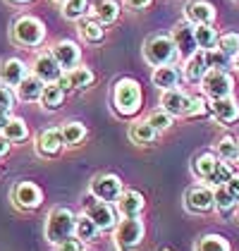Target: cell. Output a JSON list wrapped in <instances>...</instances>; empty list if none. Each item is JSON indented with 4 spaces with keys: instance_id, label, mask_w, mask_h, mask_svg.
Returning <instances> with one entry per match:
<instances>
[{
    "instance_id": "1",
    "label": "cell",
    "mask_w": 239,
    "mask_h": 251,
    "mask_svg": "<svg viewBox=\"0 0 239 251\" xmlns=\"http://www.w3.org/2000/svg\"><path fill=\"white\" fill-rule=\"evenodd\" d=\"M74 223H77V218L70 208H62V206L53 208L46 218V239L55 247L62 244L65 239L74 237Z\"/></svg>"
},
{
    "instance_id": "2",
    "label": "cell",
    "mask_w": 239,
    "mask_h": 251,
    "mask_svg": "<svg viewBox=\"0 0 239 251\" xmlns=\"http://www.w3.org/2000/svg\"><path fill=\"white\" fill-rule=\"evenodd\" d=\"M113 103H115V110L124 117L139 113V108H141L139 81H134V79H120L118 84H115V91H113Z\"/></svg>"
},
{
    "instance_id": "3",
    "label": "cell",
    "mask_w": 239,
    "mask_h": 251,
    "mask_svg": "<svg viewBox=\"0 0 239 251\" xmlns=\"http://www.w3.org/2000/svg\"><path fill=\"white\" fill-rule=\"evenodd\" d=\"M143 58L148 65L153 67H160V65H172L175 58H177V46L172 36H151V39L143 41Z\"/></svg>"
},
{
    "instance_id": "4",
    "label": "cell",
    "mask_w": 239,
    "mask_h": 251,
    "mask_svg": "<svg viewBox=\"0 0 239 251\" xmlns=\"http://www.w3.org/2000/svg\"><path fill=\"white\" fill-rule=\"evenodd\" d=\"M43 39H46V26H43V22L31 17V15H24L12 24V41L17 46L36 48L43 43Z\"/></svg>"
},
{
    "instance_id": "5",
    "label": "cell",
    "mask_w": 239,
    "mask_h": 251,
    "mask_svg": "<svg viewBox=\"0 0 239 251\" xmlns=\"http://www.w3.org/2000/svg\"><path fill=\"white\" fill-rule=\"evenodd\" d=\"M201 86H203V94L208 98H225L232 94V86H235V81L230 77V72H225V70H208L203 79H201Z\"/></svg>"
},
{
    "instance_id": "6",
    "label": "cell",
    "mask_w": 239,
    "mask_h": 251,
    "mask_svg": "<svg viewBox=\"0 0 239 251\" xmlns=\"http://www.w3.org/2000/svg\"><path fill=\"white\" fill-rule=\"evenodd\" d=\"M143 239V223L139 218H124L115 225V244L120 249H134Z\"/></svg>"
},
{
    "instance_id": "7",
    "label": "cell",
    "mask_w": 239,
    "mask_h": 251,
    "mask_svg": "<svg viewBox=\"0 0 239 251\" xmlns=\"http://www.w3.org/2000/svg\"><path fill=\"white\" fill-rule=\"evenodd\" d=\"M91 194L98 201H118V196L122 194V182L118 175H98L91 182Z\"/></svg>"
},
{
    "instance_id": "8",
    "label": "cell",
    "mask_w": 239,
    "mask_h": 251,
    "mask_svg": "<svg viewBox=\"0 0 239 251\" xmlns=\"http://www.w3.org/2000/svg\"><path fill=\"white\" fill-rule=\"evenodd\" d=\"M12 201H15V206L22 208V211H34V208L41 206L43 194H41V189L34 182H20V184L15 187V192H12Z\"/></svg>"
},
{
    "instance_id": "9",
    "label": "cell",
    "mask_w": 239,
    "mask_h": 251,
    "mask_svg": "<svg viewBox=\"0 0 239 251\" xmlns=\"http://www.w3.org/2000/svg\"><path fill=\"white\" fill-rule=\"evenodd\" d=\"M31 70H34V75H36L43 84H55V81H60L62 72H65V70L58 65V60L53 58L50 53H41V55H36Z\"/></svg>"
},
{
    "instance_id": "10",
    "label": "cell",
    "mask_w": 239,
    "mask_h": 251,
    "mask_svg": "<svg viewBox=\"0 0 239 251\" xmlns=\"http://www.w3.org/2000/svg\"><path fill=\"white\" fill-rule=\"evenodd\" d=\"M86 215L98 225L100 232L105 230H113L115 225H118V213L115 208L108 203V201H96V203H89L86 206Z\"/></svg>"
},
{
    "instance_id": "11",
    "label": "cell",
    "mask_w": 239,
    "mask_h": 251,
    "mask_svg": "<svg viewBox=\"0 0 239 251\" xmlns=\"http://www.w3.org/2000/svg\"><path fill=\"white\" fill-rule=\"evenodd\" d=\"M172 41H175V46H177V53L184 55V58H189L194 50H199L196 39H194V24L189 20L179 22L177 26L172 29Z\"/></svg>"
},
{
    "instance_id": "12",
    "label": "cell",
    "mask_w": 239,
    "mask_h": 251,
    "mask_svg": "<svg viewBox=\"0 0 239 251\" xmlns=\"http://www.w3.org/2000/svg\"><path fill=\"white\" fill-rule=\"evenodd\" d=\"M160 105H163V110L165 113H170V115H189V108H191V96H187V94H182L179 89H167V91H163V96H160Z\"/></svg>"
},
{
    "instance_id": "13",
    "label": "cell",
    "mask_w": 239,
    "mask_h": 251,
    "mask_svg": "<svg viewBox=\"0 0 239 251\" xmlns=\"http://www.w3.org/2000/svg\"><path fill=\"white\" fill-rule=\"evenodd\" d=\"M50 55L58 60V65L62 70H72V67L79 65L81 50L74 41H58V43L50 48Z\"/></svg>"
},
{
    "instance_id": "14",
    "label": "cell",
    "mask_w": 239,
    "mask_h": 251,
    "mask_svg": "<svg viewBox=\"0 0 239 251\" xmlns=\"http://www.w3.org/2000/svg\"><path fill=\"white\" fill-rule=\"evenodd\" d=\"M26 62L20 58H5L0 62V84L5 86H17L26 77Z\"/></svg>"
},
{
    "instance_id": "15",
    "label": "cell",
    "mask_w": 239,
    "mask_h": 251,
    "mask_svg": "<svg viewBox=\"0 0 239 251\" xmlns=\"http://www.w3.org/2000/svg\"><path fill=\"white\" fill-rule=\"evenodd\" d=\"M184 201H187V208L194 213H208L211 208H215V196H213V192L208 187L189 189L187 196H184Z\"/></svg>"
},
{
    "instance_id": "16",
    "label": "cell",
    "mask_w": 239,
    "mask_h": 251,
    "mask_svg": "<svg viewBox=\"0 0 239 251\" xmlns=\"http://www.w3.org/2000/svg\"><path fill=\"white\" fill-rule=\"evenodd\" d=\"M60 86L67 91V89H86V86H91L94 84V72L89 70V67H72V70H67L58 81Z\"/></svg>"
},
{
    "instance_id": "17",
    "label": "cell",
    "mask_w": 239,
    "mask_h": 251,
    "mask_svg": "<svg viewBox=\"0 0 239 251\" xmlns=\"http://www.w3.org/2000/svg\"><path fill=\"white\" fill-rule=\"evenodd\" d=\"M184 15H187V20L191 22V24H213V20H215V10L206 0H191V2H187Z\"/></svg>"
},
{
    "instance_id": "18",
    "label": "cell",
    "mask_w": 239,
    "mask_h": 251,
    "mask_svg": "<svg viewBox=\"0 0 239 251\" xmlns=\"http://www.w3.org/2000/svg\"><path fill=\"white\" fill-rule=\"evenodd\" d=\"M62 146H65V139H62V132H60V129H46V132H41L39 139H36V151H39L41 155H46V158L58 155Z\"/></svg>"
},
{
    "instance_id": "19",
    "label": "cell",
    "mask_w": 239,
    "mask_h": 251,
    "mask_svg": "<svg viewBox=\"0 0 239 251\" xmlns=\"http://www.w3.org/2000/svg\"><path fill=\"white\" fill-rule=\"evenodd\" d=\"M118 213L122 218H139V213L143 211V196L139 192H122L118 196Z\"/></svg>"
},
{
    "instance_id": "20",
    "label": "cell",
    "mask_w": 239,
    "mask_h": 251,
    "mask_svg": "<svg viewBox=\"0 0 239 251\" xmlns=\"http://www.w3.org/2000/svg\"><path fill=\"white\" fill-rule=\"evenodd\" d=\"M211 110H213L215 120L222 122V125H232V122H237V117H239V105L230 96L215 98L211 103Z\"/></svg>"
},
{
    "instance_id": "21",
    "label": "cell",
    "mask_w": 239,
    "mask_h": 251,
    "mask_svg": "<svg viewBox=\"0 0 239 251\" xmlns=\"http://www.w3.org/2000/svg\"><path fill=\"white\" fill-rule=\"evenodd\" d=\"M43 86H46V84H43L36 75H26L15 89H17V98H20V100H24V103H34V100H41Z\"/></svg>"
},
{
    "instance_id": "22",
    "label": "cell",
    "mask_w": 239,
    "mask_h": 251,
    "mask_svg": "<svg viewBox=\"0 0 239 251\" xmlns=\"http://www.w3.org/2000/svg\"><path fill=\"white\" fill-rule=\"evenodd\" d=\"M208 72V65H206V50H194L187 62H184V79L187 81H201L203 75Z\"/></svg>"
},
{
    "instance_id": "23",
    "label": "cell",
    "mask_w": 239,
    "mask_h": 251,
    "mask_svg": "<svg viewBox=\"0 0 239 251\" xmlns=\"http://www.w3.org/2000/svg\"><path fill=\"white\" fill-rule=\"evenodd\" d=\"M153 86H158L160 91H167V89H177L179 81V70L175 65H160L153 70Z\"/></svg>"
},
{
    "instance_id": "24",
    "label": "cell",
    "mask_w": 239,
    "mask_h": 251,
    "mask_svg": "<svg viewBox=\"0 0 239 251\" xmlns=\"http://www.w3.org/2000/svg\"><path fill=\"white\" fill-rule=\"evenodd\" d=\"M94 15L96 20L105 26V24H113L120 17V5L115 0H96L94 2Z\"/></svg>"
},
{
    "instance_id": "25",
    "label": "cell",
    "mask_w": 239,
    "mask_h": 251,
    "mask_svg": "<svg viewBox=\"0 0 239 251\" xmlns=\"http://www.w3.org/2000/svg\"><path fill=\"white\" fill-rule=\"evenodd\" d=\"M65 100V89L60 86L58 81L55 84H46L43 86V94H41V105L46 110H58Z\"/></svg>"
},
{
    "instance_id": "26",
    "label": "cell",
    "mask_w": 239,
    "mask_h": 251,
    "mask_svg": "<svg viewBox=\"0 0 239 251\" xmlns=\"http://www.w3.org/2000/svg\"><path fill=\"white\" fill-rule=\"evenodd\" d=\"M79 36L86 43H98L103 41L105 36V29H103V24L98 20H94V17H86V20L79 22Z\"/></svg>"
},
{
    "instance_id": "27",
    "label": "cell",
    "mask_w": 239,
    "mask_h": 251,
    "mask_svg": "<svg viewBox=\"0 0 239 251\" xmlns=\"http://www.w3.org/2000/svg\"><path fill=\"white\" fill-rule=\"evenodd\" d=\"M194 39L201 50H211L218 46V34L211 24H194Z\"/></svg>"
},
{
    "instance_id": "28",
    "label": "cell",
    "mask_w": 239,
    "mask_h": 251,
    "mask_svg": "<svg viewBox=\"0 0 239 251\" xmlns=\"http://www.w3.org/2000/svg\"><path fill=\"white\" fill-rule=\"evenodd\" d=\"M98 225L84 213L81 218H77V223H74V237L81 239V242H94L96 237H98Z\"/></svg>"
},
{
    "instance_id": "29",
    "label": "cell",
    "mask_w": 239,
    "mask_h": 251,
    "mask_svg": "<svg viewBox=\"0 0 239 251\" xmlns=\"http://www.w3.org/2000/svg\"><path fill=\"white\" fill-rule=\"evenodd\" d=\"M0 134L5 136V139H10V141H24L29 136V127H26V122L22 117H10L7 125H5V129Z\"/></svg>"
},
{
    "instance_id": "30",
    "label": "cell",
    "mask_w": 239,
    "mask_h": 251,
    "mask_svg": "<svg viewBox=\"0 0 239 251\" xmlns=\"http://www.w3.org/2000/svg\"><path fill=\"white\" fill-rule=\"evenodd\" d=\"M156 134H158V132H156L146 120H143V122H134L132 129H129V136H132L134 144H153Z\"/></svg>"
},
{
    "instance_id": "31",
    "label": "cell",
    "mask_w": 239,
    "mask_h": 251,
    "mask_svg": "<svg viewBox=\"0 0 239 251\" xmlns=\"http://www.w3.org/2000/svg\"><path fill=\"white\" fill-rule=\"evenodd\" d=\"M60 132H62V139H65L67 146H77V144L84 141V136H86V127H84L81 122H67Z\"/></svg>"
},
{
    "instance_id": "32",
    "label": "cell",
    "mask_w": 239,
    "mask_h": 251,
    "mask_svg": "<svg viewBox=\"0 0 239 251\" xmlns=\"http://www.w3.org/2000/svg\"><path fill=\"white\" fill-rule=\"evenodd\" d=\"M206 65H208V70H230V65H232V58L227 55V53H222L220 48H211V50H206Z\"/></svg>"
},
{
    "instance_id": "33",
    "label": "cell",
    "mask_w": 239,
    "mask_h": 251,
    "mask_svg": "<svg viewBox=\"0 0 239 251\" xmlns=\"http://www.w3.org/2000/svg\"><path fill=\"white\" fill-rule=\"evenodd\" d=\"M218 165V158L213 153H201L196 155V160H194V175L201 177V179H206L208 175L213 173V168Z\"/></svg>"
},
{
    "instance_id": "34",
    "label": "cell",
    "mask_w": 239,
    "mask_h": 251,
    "mask_svg": "<svg viewBox=\"0 0 239 251\" xmlns=\"http://www.w3.org/2000/svg\"><path fill=\"white\" fill-rule=\"evenodd\" d=\"M213 196H215V208H218L220 213H227L237 206V199H235L232 192L227 189V184H220L218 189L213 192Z\"/></svg>"
},
{
    "instance_id": "35",
    "label": "cell",
    "mask_w": 239,
    "mask_h": 251,
    "mask_svg": "<svg viewBox=\"0 0 239 251\" xmlns=\"http://www.w3.org/2000/svg\"><path fill=\"white\" fill-rule=\"evenodd\" d=\"M89 10V0H67L62 2V17L65 20H81Z\"/></svg>"
},
{
    "instance_id": "36",
    "label": "cell",
    "mask_w": 239,
    "mask_h": 251,
    "mask_svg": "<svg viewBox=\"0 0 239 251\" xmlns=\"http://www.w3.org/2000/svg\"><path fill=\"white\" fill-rule=\"evenodd\" d=\"M196 251H230V244L220 234H206L196 244Z\"/></svg>"
},
{
    "instance_id": "37",
    "label": "cell",
    "mask_w": 239,
    "mask_h": 251,
    "mask_svg": "<svg viewBox=\"0 0 239 251\" xmlns=\"http://www.w3.org/2000/svg\"><path fill=\"white\" fill-rule=\"evenodd\" d=\"M218 155L222 160H237L239 158V144L232 139V136H225V139H220L218 144Z\"/></svg>"
},
{
    "instance_id": "38",
    "label": "cell",
    "mask_w": 239,
    "mask_h": 251,
    "mask_svg": "<svg viewBox=\"0 0 239 251\" xmlns=\"http://www.w3.org/2000/svg\"><path fill=\"white\" fill-rule=\"evenodd\" d=\"M230 177H232V168L227 165V163H220L213 168V173L206 177V182H211V184H215V187H220V184H227L230 182Z\"/></svg>"
},
{
    "instance_id": "39",
    "label": "cell",
    "mask_w": 239,
    "mask_h": 251,
    "mask_svg": "<svg viewBox=\"0 0 239 251\" xmlns=\"http://www.w3.org/2000/svg\"><path fill=\"white\" fill-rule=\"evenodd\" d=\"M146 122H148L156 132H163V129H170V127H172V115L165 113V110L160 108V110H156V113H151Z\"/></svg>"
},
{
    "instance_id": "40",
    "label": "cell",
    "mask_w": 239,
    "mask_h": 251,
    "mask_svg": "<svg viewBox=\"0 0 239 251\" xmlns=\"http://www.w3.org/2000/svg\"><path fill=\"white\" fill-rule=\"evenodd\" d=\"M218 48L222 53H227L230 58H235L239 53V34H222V36H218Z\"/></svg>"
},
{
    "instance_id": "41",
    "label": "cell",
    "mask_w": 239,
    "mask_h": 251,
    "mask_svg": "<svg viewBox=\"0 0 239 251\" xmlns=\"http://www.w3.org/2000/svg\"><path fill=\"white\" fill-rule=\"evenodd\" d=\"M12 108H15V94L5 84H0V113H12Z\"/></svg>"
},
{
    "instance_id": "42",
    "label": "cell",
    "mask_w": 239,
    "mask_h": 251,
    "mask_svg": "<svg viewBox=\"0 0 239 251\" xmlns=\"http://www.w3.org/2000/svg\"><path fill=\"white\" fill-rule=\"evenodd\" d=\"M203 113H208L206 100L203 98H191V108H189V115L187 117H196V115H203Z\"/></svg>"
},
{
    "instance_id": "43",
    "label": "cell",
    "mask_w": 239,
    "mask_h": 251,
    "mask_svg": "<svg viewBox=\"0 0 239 251\" xmlns=\"http://www.w3.org/2000/svg\"><path fill=\"white\" fill-rule=\"evenodd\" d=\"M58 251H81V239L70 237V239H65L62 244H58Z\"/></svg>"
},
{
    "instance_id": "44",
    "label": "cell",
    "mask_w": 239,
    "mask_h": 251,
    "mask_svg": "<svg viewBox=\"0 0 239 251\" xmlns=\"http://www.w3.org/2000/svg\"><path fill=\"white\" fill-rule=\"evenodd\" d=\"M227 189L232 192V196L239 201V175H232L230 177V182H227Z\"/></svg>"
},
{
    "instance_id": "45",
    "label": "cell",
    "mask_w": 239,
    "mask_h": 251,
    "mask_svg": "<svg viewBox=\"0 0 239 251\" xmlns=\"http://www.w3.org/2000/svg\"><path fill=\"white\" fill-rule=\"evenodd\" d=\"M124 5L132 7V10H143V7L151 5V0H124Z\"/></svg>"
},
{
    "instance_id": "46",
    "label": "cell",
    "mask_w": 239,
    "mask_h": 251,
    "mask_svg": "<svg viewBox=\"0 0 239 251\" xmlns=\"http://www.w3.org/2000/svg\"><path fill=\"white\" fill-rule=\"evenodd\" d=\"M10 144H12L10 139H5V136L0 134V158H2V155H5L7 151H10Z\"/></svg>"
},
{
    "instance_id": "47",
    "label": "cell",
    "mask_w": 239,
    "mask_h": 251,
    "mask_svg": "<svg viewBox=\"0 0 239 251\" xmlns=\"http://www.w3.org/2000/svg\"><path fill=\"white\" fill-rule=\"evenodd\" d=\"M7 120H10V113H0V132L5 129V125H7Z\"/></svg>"
},
{
    "instance_id": "48",
    "label": "cell",
    "mask_w": 239,
    "mask_h": 251,
    "mask_svg": "<svg viewBox=\"0 0 239 251\" xmlns=\"http://www.w3.org/2000/svg\"><path fill=\"white\" fill-rule=\"evenodd\" d=\"M10 2H17V5H24V2H31V0H10Z\"/></svg>"
},
{
    "instance_id": "49",
    "label": "cell",
    "mask_w": 239,
    "mask_h": 251,
    "mask_svg": "<svg viewBox=\"0 0 239 251\" xmlns=\"http://www.w3.org/2000/svg\"><path fill=\"white\" fill-rule=\"evenodd\" d=\"M235 62H237V67H239V53H237V55H235Z\"/></svg>"
},
{
    "instance_id": "50",
    "label": "cell",
    "mask_w": 239,
    "mask_h": 251,
    "mask_svg": "<svg viewBox=\"0 0 239 251\" xmlns=\"http://www.w3.org/2000/svg\"><path fill=\"white\" fill-rule=\"evenodd\" d=\"M55 2H60V5H62V2H67V0H55Z\"/></svg>"
},
{
    "instance_id": "51",
    "label": "cell",
    "mask_w": 239,
    "mask_h": 251,
    "mask_svg": "<svg viewBox=\"0 0 239 251\" xmlns=\"http://www.w3.org/2000/svg\"><path fill=\"white\" fill-rule=\"evenodd\" d=\"M165 251H167V249H165Z\"/></svg>"
}]
</instances>
